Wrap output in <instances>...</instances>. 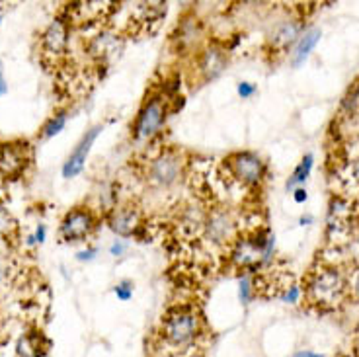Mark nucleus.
Segmentation results:
<instances>
[{
  "instance_id": "c85d7f7f",
  "label": "nucleus",
  "mask_w": 359,
  "mask_h": 357,
  "mask_svg": "<svg viewBox=\"0 0 359 357\" xmlns=\"http://www.w3.org/2000/svg\"><path fill=\"white\" fill-rule=\"evenodd\" d=\"M98 254L96 248H88V250H82L76 254V260H81V262H90V260H94V256Z\"/></svg>"
},
{
  "instance_id": "9d476101",
  "label": "nucleus",
  "mask_w": 359,
  "mask_h": 357,
  "mask_svg": "<svg viewBox=\"0 0 359 357\" xmlns=\"http://www.w3.org/2000/svg\"><path fill=\"white\" fill-rule=\"evenodd\" d=\"M69 47V24L61 18H55L41 34V49L49 57H61Z\"/></svg>"
},
{
  "instance_id": "72a5a7b5",
  "label": "nucleus",
  "mask_w": 359,
  "mask_h": 357,
  "mask_svg": "<svg viewBox=\"0 0 359 357\" xmlns=\"http://www.w3.org/2000/svg\"><path fill=\"white\" fill-rule=\"evenodd\" d=\"M0 22H2V16H0Z\"/></svg>"
},
{
  "instance_id": "dca6fc26",
  "label": "nucleus",
  "mask_w": 359,
  "mask_h": 357,
  "mask_svg": "<svg viewBox=\"0 0 359 357\" xmlns=\"http://www.w3.org/2000/svg\"><path fill=\"white\" fill-rule=\"evenodd\" d=\"M320 37H323V32L318 27H309V29L303 32V36L299 37V41L293 47V53H291V65L295 69L305 63L306 57L311 55V51L316 47V43L320 41Z\"/></svg>"
},
{
  "instance_id": "9b49d317",
  "label": "nucleus",
  "mask_w": 359,
  "mask_h": 357,
  "mask_svg": "<svg viewBox=\"0 0 359 357\" xmlns=\"http://www.w3.org/2000/svg\"><path fill=\"white\" fill-rule=\"evenodd\" d=\"M226 65H229V57H226V51H224L223 47L209 45L205 51L201 53V57H199L198 69L203 81H215V79H219L223 74Z\"/></svg>"
},
{
  "instance_id": "c756f323",
  "label": "nucleus",
  "mask_w": 359,
  "mask_h": 357,
  "mask_svg": "<svg viewBox=\"0 0 359 357\" xmlns=\"http://www.w3.org/2000/svg\"><path fill=\"white\" fill-rule=\"evenodd\" d=\"M291 357H324L323 353L314 351V349H297Z\"/></svg>"
},
{
  "instance_id": "2eb2a0df",
  "label": "nucleus",
  "mask_w": 359,
  "mask_h": 357,
  "mask_svg": "<svg viewBox=\"0 0 359 357\" xmlns=\"http://www.w3.org/2000/svg\"><path fill=\"white\" fill-rule=\"evenodd\" d=\"M205 231H207V236H209L213 242H217V244H221V242H226L229 238H233L234 223H233V219H231V215L224 213V211H215V213L207 219Z\"/></svg>"
},
{
  "instance_id": "7ed1b4c3",
  "label": "nucleus",
  "mask_w": 359,
  "mask_h": 357,
  "mask_svg": "<svg viewBox=\"0 0 359 357\" xmlns=\"http://www.w3.org/2000/svg\"><path fill=\"white\" fill-rule=\"evenodd\" d=\"M309 299L323 309H332L346 295V279L338 269L323 268L314 271L306 287Z\"/></svg>"
},
{
  "instance_id": "412c9836",
  "label": "nucleus",
  "mask_w": 359,
  "mask_h": 357,
  "mask_svg": "<svg viewBox=\"0 0 359 357\" xmlns=\"http://www.w3.org/2000/svg\"><path fill=\"white\" fill-rule=\"evenodd\" d=\"M16 353L18 357H39L37 353V348L34 346V342L27 338V336H22L16 344Z\"/></svg>"
},
{
  "instance_id": "1a4fd4ad",
  "label": "nucleus",
  "mask_w": 359,
  "mask_h": 357,
  "mask_svg": "<svg viewBox=\"0 0 359 357\" xmlns=\"http://www.w3.org/2000/svg\"><path fill=\"white\" fill-rule=\"evenodd\" d=\"M102 126H94L92 129H88L86 133L82 135V139L79 141V144L74 147V151L69 154V159L65 161L63 164V178L71 180L76 178L84 170V164H86V159H88L90 151H92V144L96 143L98 135L102 133Z\"/></svg>"
},
{
  "instance_id": "7c9ffc66",
  "label": "nucleus",
  "mask_w": 359,
  "mask_h": 357,
  "mask_svg": "<svg viewBox=\"0 0 359 357\" xmlns=\"http://www.w3.org/2000/svg\"><path fill=\"white\" fill-rule=\"evenodd\" d=\"M295 201L297 203H303V201H306V191L303 188H299V189H295Z\"/></svg>"
},
{
  "instance_id": "f257e3e1",
  "label": "nucleus",
  "mask_w": 359,
  "mask_h": 357,
  "mask_svg": "<svg viewBox=\"0 0 359 357\" xmlns=\"http://www.w3.org/2000/svg\"><path fill=\"white\" fill-rule=\"evenodd\" d=\"M203 324L194 309H174L162 321V339L174 349L191 348L201 336Z\"/></svg>"
},
{
  "instance_id": "423d86ee",
  "label": "nucleus",
  "mask_w": 359,
  "mask_h": 357,
  "mask_svg": "<svg viewBox=\"0 0 359 357\" xmlns=\"http://www.w3.org/2000/svg\"><path fill=\"white\" fill-rule=\"evenodd\" d=\"M94 229H96L94 213L86 207H74L63 217L59 234L65 242H81L88 238Z\"/></svg>"
},
{
  "instance_id": "4468645a",
  "label": "nucleus",
  "mask_w": 359,
  "mask_h": 357,
  "mask_svg": "<svg viewBox=\"0 0 359 357\" xmlns=\"http://www.w3.org/2000/svg\"><path fill=\"white\" fill-rule=\"evenodd\" d=\"M303 26L295 22V20H287V22H281L269 36V45L271 49L276 51H287L289 47H295L299 41V37L303 36Z\"/></svg>"
},
{
  "instance_id": "393cba45",
  "label": "nucleus",
  "mask_w": 359,
  "mask_h": 357,
  "mask_svg": "<svg viewBox=\"0 0 359 357\" xmlns=\"http://www.w3.org/2000/svg\"><path fill=\"white\" fill-rule=\"evenodd\" d=\"M281 299L285 301V303H291V304H295L299 303V299H301V289L297 285H291L285 289V293L281 295Z\"/></svg>"
},
{
  "instance_id": "6e6552de",
  "label": "nucleus",
  "mask_w": 359,
  "mask_h": 357,
  "mask_svg": "<svg viewBox=\"0 0 359 357\" xmlns=\"http://www.w3.org/2000/svg\"><path fill=\"white\" fill-rule=\"evenodd\" d=\"M29 147L22 141L0 144V174L6 178H16L27 166Z\"/></svg>"
},
{
  "instance_id": "f03ea898",
  "label": "nucleus",
  "mask_w": 359,
  "mask_h": 357,
  "mask_svg": "<svg viewBox=\"0 0 359 357\" xmlns=\"http://www.w3.org/2000/svg\"><path fill=\"white\" fill-rule=\"evenodd\" d=\"M276 248V236L269 231H260L243 236L234 242L231 258L234 266L243 269H254L271 260Z\"/></svg>"
},
{
  "instance_id": "bb28decb",
  "label": "nucleus",
  "mask_w": 359,
  "mask_h": 357,
  "mask_svg": "<svg viewBox=\"0 0 359 357\" xmlns=\"http://www.w3.org/2000/svg\"><path fill=\"white\" fill-rule=\"evenodd\" d=\"M8 94V82H6V76H4V65L0 61V98Z\"/></svg>"
},
{
  "instance_id": "0eeeda50",
  "label": "nucleus",
  "mask_w": 359,
  "mask_h": 357,
  "mask_svg": "<svg viewBox=\"0 0 359 357\" xmlns=\"http://www.w3.org/2000/svg\"><path fill=\"white\" fill-rule=\"evenodd\" d=\"M182 170H184L182 154L176 151H166L151 162L149 180L161 188H168V186H174L178 182L180 176H182Z\"/></svg>"
},
{
  "instance_id": "a211bd4d",
  "label": "nucleus",
  "mask_w": 359,
  "mask_h": 357,
  "mask_svg": "<svg viewBox=\"0 0 359 357\" xmlns=\"http://www.w3.org/2000/svg\"><path fill=\"white\" fill-rule=\"evenodd\" d=\"M67 126V114L61 112V114H57V116H51L47 121H45V126L41 127V137L43 139H51L55 135H59Z\"/></svg>"
},
{
  "instance_id": "f8f14e48",
  "label": "nucleus",
  "mask_w": 359,
  "mask_h": 357,
  "mask_svg": "<svg viewBox=\"0 0 359 357\" xmlns=\"http://www.w3.org/2000/svg\"><path fill=\"white\" fill-rule=\"evenodd\" d=\"M108 224L111 231L121 238H129L141 227V215L135 207H116L108 217Z\"/></svg>"
},
{
  "instance_id": "4be33fe9",
  "label": "nucleus",
  "mask_w": 359,
  "mask_h": 357,
  "mask_svg": "<svg viewBox=\"0 0 359 357\" xmlns=\"http://www.w3.org/2000/svg\"><path fill=\"white\" fill-rule=\"evenodd\" d=\"M114 293H116V297L121 303H127V301L133 299V283H131L129 279H123V281H119V283L114 287Z\"/></svg>"
},
{
  "instance_id": "20e7f679",
  "label": "nucleus",
  "mask_w": 359,
  "mask_h": 357,
  "mask_svg": "<svg viewBox=\"0 0 359 357\" xmlns=\"http://www.w3.org/2000/svg\"><path fill=\"white\" fill-rule=\"evenodd\" d=\"M164 121H166V102L162 98L147 100L135 119V141H141V143L151 141L154 135L161 131Z\"/></svg>"
},
{
  "instance_id": "b1692460",
  "label": "nucleus",
  "mask_w": 359,
  "mask_h": 357,
  "mask_svg": "<svg viewBox=\"0 0 359 357\" xmlns=\"http://www.w3.org/2000/svg\"><path fill=\"white\" fill-rule=\"evenodd\" d=\"M236 92H238V96L243 100H250L258 88H256V84H252V82H238V86H236Z\"/></svg>"
},
{
  "instance_id": "473e14b6",
  "label": "nucleus",
  "mask_w": 359,
  "mask_h": 357,
  "mask_svg": "<svg viewBox=\"0 0 359 357\" xmlns=\"http://www.w3.org/2000/svg\"><path fill=\"white\" fill-rule=\"evenodd\" d=\"M353 176H355V178L359 180V161L355 162V164H353Z\"/></svg>"
},
{
  "instance_id": "a878e982",
  "label": "nucleus",
  "mask_w": 359,
  "mask_h": 357,
  "mask_svg": "<svg viewBox=\"0 0 359 357\" xmlns=\"http://www.w3.org/2000/svg\"><path fill=\"white\" fill-rule=\"evenodd\" d=\"M127 252V242L126 241H114L111 242V246H109V254L114 256V258H121L123 254Z\"/></svg>"
},
{
  "instance_id": "ddd939ff",
  "label": "nucleus",
  "mask_w": 359,
  "mask_h": 357,
  "mask_svg": "<svg viewBox=\"0 0 359 357\" xmlns=\"http://www.w3.org/2000/svg\"><path fill=\"white\" fill-rule=\"evenodd\" d=\"M88 49L92 57H96L102 63H108V61L117 59L119 53L123 51V41L114 32H102L90 41Z\"/></svg>"
},
{
  "instance_id": "5701e85b",
  "label": "nucleus",
  "mask_w": 359,
  "mask_h": 357,
  "mask_svg": "<svg viewBox=\"0 0 359 357\" xmlns=\"http://www.w3.org/2000/svg\"><path fill=\"white\" fill-rule=\"evenodd\" d=\"M252 293H254V287H252L250 277L244 276L241 279V283H238V299H241V303L248 304L252 301Z\"/></svg>"
},
{
  "instance_id": "6ab92c4d",
  "label": "nucleus",
  "mask_w": 359,
  "mask_h": 357,
  "mask_svg": "<svg viewBox=\"0 0 359 357\" xmlns=\"http://www.w3.org/2000/svg\"><path fill=\"white\" fill-rule=\"evenodd\" d=\"M199 36V24L196 20H186L180 26V43L182 45H194L198 41Z\"/></svg>"
},
{
  "instance_id": "cd10ccee",
  "label": "nucleus",
  "mask_w": 359,
  "mask_h": 357,
  "mask_svg": "<svg viewBox=\"0 0 359 357\" xmlns=\"http://www.w3.org/2000/svg\"><path fill=\"white\" fill-rule=\"evenodd\" d=\"M45 234H47V229H45V224H39L36 229V234L34 236H29V242H37V244H41L45 241Z\"/></svg>"
},
{
  "instance_id": "39448f33",
  "label": "nucleus",
  "mask_w": 359,
  "mask_h": 357,
  "mask_svg": "<svg viewBox=\"0 0 359 357\" xmlns=\"http://www.w3.org/2000/svg\"><path fill=\"white\" fill-rule=\"evenodd\" d=\"M226 166L231 170L233 178H236L244 186H258L266 176V162L254 152H234L226 159Z\"/></svg>"
},
{
  "instance_id": "2f4dec72",
  "label": "nucleus",
  "mask_w": 359,
  "mask_h": 357,
  "mask_svg": "<svg viewBox=\"0 0 359 357\" xmlns=\"http://www.w3.org/2000/svg\"><path fill=\"white\" fill-rule=\"evenodd\" d=\"M353 293H355V297L359 299V271L355 274V277H353Z\"/></svg>"
},
{
  "instance_id": "f3484780",
  "label": "nucleus",
  "mask_w": 359,
  "mask_h": 357,
  "mask_svg": "<svg viewBox=\"0 0 359 357\" xmlns=\"http://www.w3.org/2000/svg\"><path fill=\"white\" fill-rule=\"evenodd\" d=\"M313 164H314L313 154H305V156H303V161L299 162V164H297V168L293 170V174H291V178H289V182H287V189L297 188L299 184L306 182V178L311 176Z\"/></svg>"
},
{
  "instance_id": "aec40b11",
  "label": "nucleus",
  "mask_w": 359,
  "mask_h": 357,
  "mask_svg": "<svg viewBox=\"0 0 359 357\" xmlns=\"http://www.w3.org/2000/svg\"><path fill=\"white\" fill-rule=\"evenodd\" d=\"M14 231H16V219L0 203V238H8Z\"/></svg>"
}]
</instances>
